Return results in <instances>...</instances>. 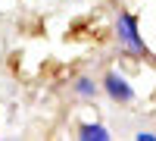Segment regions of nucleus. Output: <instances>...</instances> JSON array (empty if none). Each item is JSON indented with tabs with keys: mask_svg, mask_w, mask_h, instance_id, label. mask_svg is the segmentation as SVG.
I'll return each instance as SVG.
<instances>
[{
	"mask_svg": "<svg viewBox=\"0 0 156 141\" xmlns=\"http://www.w3.org/2000/svg\"><path fill=\"white\" fill-rule=\"evenodd\" d=\"M112 32H115V44H119L128 57H147V44H144V35H140V22L134 13H128V9H119L115 13V25H112Z\"/></svg>",
	"mask_w": 156,
	"mask_h": 141,
	"instance_id": "1",
	"label": "nucleus"
},
{
	"mask_svg": "<svg viewBox=\"0 0 156 141\" xmlns=\"http://www.w3.org/2000/svg\"><path fill=\"white\" fill-rule=\"evenodd\" d=\"M103 91H106V97L115 100V104H131V100H134V88H131V82H128L122 72H115V69L103 75Z\"/></svg>",
	"mask_w": 156,
	"mask_h": 141,
	"instance_id": "2",
	"label": "nucleus"
},
{
	"mask_svg": "<svg viewBox=\"0 0 156 141\" xmlns=\"http://www.w3.org/2000/svg\"><path fill=\"white\" fill-rule=\"evenodd\" d=\"M72 91H75V97H81V100H94L103 91V82L90 79V75H78V79L72 82Z\"/></svg>",
	"mask_w": 156,
	"mask_h": 141,
	"instance_id": "3",
	"label": "nucleus"
},
{
	"mask_svg": "<svg viewBox=\"0 0 156 141\" xmlns=\"http://www.w3.org/2000/svg\"><path fill=\"white\" fill-rule=\"evenodd\" d=\"M78 138L81 141H109V129L106 125H100V122H81L78 125Z\"/></svg>",
	"mask_w": 156,
	"mask_h": 141,
	"instance_id": "4",
	"label": "nucleus"
},
{
	"mask_svg": "<svg viewBox=\"0 0 156 141\" xmlns=\"http://www.w3.org/2000/svg\"><path fill=\"white\" fill-rule=\"evenodd\" d=\"M134 138H137V141H156V135H153V132H137Z\"/></svg>",
	"mask_w": 156,
	"mask_h": 141,
	"instance_id": "5",
	"label": "nucleus"
}]
</instances>
